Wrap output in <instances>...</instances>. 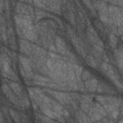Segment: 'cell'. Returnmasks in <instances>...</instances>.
Instances as JSON below:
<instances>
[{"label":"cell","mask_w":123,"mask_h":123,"mask_svg":"<svg viewBox=\"0 0 123 123\" xmlns=\"http://www.w3.org/2000/svg\"><path fill=\"white\" fill-rule=\"evenodd\" d=\"M86 62L87 65H89L92 68H99L100 67V64H101V62L98 60H96L91 54L90 55H87L86 57Z\"/></svg>","instance_id":"9"},{"label":"cell","mask_w":123,"mask_h":123,"mask_svg":"<svg viewBox=\"0 0 123 123\" xmlns=\"http://www.w3.org/2000/svg\"><path fill=\"white\" fill-rule=\"evenodd\" d=\"M33 47L34 44L30 42V40L25 39V38H20L19 40V49L22 55L31 57L33 53Z\"/></svg>","instance_id":"5"},{"label":"cell","mask_w":123,"mask_h":123,"mask_svg":"<svg viewBox=\"0 0 123 123\" xmlns=\"http://www.w3.org/2000/svg\"><path fill=\"white\" fill-rule=\"evenodd\" d=\"M96 91L99 92V93H105V94H108V95L115 94L114 89L110 85H108L106 82H103V81H99L98 82V86H97V90Z\"/></svg>","instance_id":"8"},{"label":"cell","mask_w":123,"mask_h":123,"mask_svg":"<svg viewBox=\"0 0 123 123\" xmlns=\"http://www.w3.org/2000/svg\"><path fill=\"white\" fill-rule=\"evenodd\" d=\"M98 82H99V81H98L94 76L90 77L89 79L86 80L85 83H84V85H85V89H86V91H89V92H96L97 86H98Z\"/></svg>","instance_id":"7"},{"label":"cell","mask_w":123,"mask_h":123,"mask_svg":"<svg viewBox=\"0 0 123 123\" xmlns=\"http://www.w3.org/2000/svg\"><path fill=\"white\" fill-rule=\"evenodd\" d=\"M9 112H10V115L12 116L13 121H16V122L21 121V119H20V112H18L17 111H14L13 109H9Z\"/></svg>","instance_id":"11"},{"label":"cell","mask_w":123,"mask_h":123,"mask_svg":"<svg viewBox=\"0 0 123 123\" xmlns=\"http://www.w3.org/2000/svg\"><path fill=\"white\" fill-rule=\"evenodd\" d=\"M100 70L116 86V87L123 91V82L121 81V77L118 75V73L116 72V70L114 69V67L112 65H111L109 62H102L100 64Z\"/></svg>","instance_id":"1"},{"label":"cell","mask_w":123,"mask_h":123,"mask_svg":"<svg viewBox=\"0 0 123 123\" xmlns=\"http://www.w3.org/2000/svg\"><path fill=\"white\" fill-rule=\"evenodd\" d=\"M93 98L91 95H81V98L79 100V104H80V108L81 110H83L85 112H88V111L90 110V108L93 105Z\"/></svg>","instance_id":"6"},{"label":"cell","mask_w":123,"mask_h":123,"mask_svg":"<svg viewBox=\"0 0 123 123\" xmlns=\"http://www.w3.org/2000/svg\"><path fill=\"white\" fill-rule=\"evenodd\" d=\"M87 113L91 121H100L103 117L108 116V113L104 106L99 102H94Z\"/></svg>","instance_id":"2"},{"label":"cell","mask_w":123,"mask_h":123,"mask_svg":"<svg viewBox=\"0 0 123 123\" xmlns=\"http://www.w3.org/2000/svg\"><path fill=\"white\" fill-rule=\"evenodd\" d=\"M108 38H109V45H110L111 48L115 49V48L117 47V41H118L117 36H116L115 34L110 32L109 35H108Z\"/></svg>","instance_id":"10"},{"label":"cell","mask_w":123,"mask_h":123,"mask_svg":"<svg viewBox=\"0 0 123 123\" xmlns=\"http://www.w3.org/2000/svg\"><path fill=\"white\" fill-rule=\"evenodd\" d=\"M3 92L6 96V98L8 99V101H10L12 104L15 105L16 107L22 108L20 98L14 93V91L12 89V87L10 86V85L6 81H4V84H3Z\"/></svg>","instance_id":"4"},{"label":"cell","mask_w":123,"mask_h":123,"mask_svg":"<svg viewBox=\"0 0 123 123\" xmlns=\"http://www.w3.org/2000/svg\"><path fill=\"white\" fill-rule=\"evenodd\" d=\"M93 75H92V73L89 71V70H87V69H83V72H82V75H81V77H82V80L85 82L86 80H87V79H89L90 77H92Z\"/></svg>","instance_id":"12"},{"label":"cell","mask_w":123,"mask_h":123,"mask_svg":"<svg viewBox=\"0 0 123 123\" xmlns=\"http://www.w3.org/2000/svg\"><path fill=\"white\" fill-rule=\"evenodd\" d=\"M15 14L24 16L26 18H30L34 20L35 17V10H33L32 6L30 4H26V3H22V2H18L15 5Z\"/></svg>","instance_id":"3"}]
</instances>
